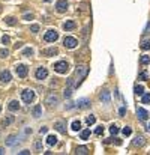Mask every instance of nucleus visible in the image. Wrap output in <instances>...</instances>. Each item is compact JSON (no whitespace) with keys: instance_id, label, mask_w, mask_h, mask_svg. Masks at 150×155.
<instances>
[{"instance_id":"28","label":"nucleus","mask_w":150,"mask_h":155,"mask_svg":"<svg viewBox=\"0 0 150 155\" xmlns=\"http://www.w3.org/2000/svg\"><path fill=\"white\" fill-rule=\"evenodd\" d=\"M32 54H33V48H24L23 50V56H26V57H30V56H32Z\"/></svg>"},{"instance_id":"35","label":"nucleus","mask_w":150,"mask_h":155,"mask_svg":"<svg viewBox=\"0 0 150 155\" xmlns=\"http://www.w3.org/2000/svg\"><path fill=\"white\" fill-rule=\"evenodd\" d=\"M8 56H9V50H8V48L0 50V57H8Z\"/></svg>"},{"instance_id":"8","label":"nucleus","mask_w":150,"mask_h":155,"mask_svg":"<svg viewBox=\"0 0 150 155\" xmlns=\"http://www.w3.org/2000/svg\"><path fill=\"white\" fill-rule=\"evenodd\" d=\"M68 6H69V3H68L66 0H59V2L56 3V8H57L59 12H66L68 11Z\"/></svg>"},{"instance_id":"45","label":"nucleus","mask_w":150,"mask_h":155,"mask_svg":"<svg viewBox=\"0 0 150 155\" xmlns=\"http://www.w3.org/2000/svg\"><path fill=\"white\" fill-rule=\"evenodd\" d=\"M20 154H21V155H29V154H30V151L24 149V151H21V152H20Z\"/></svg>"},{"instance_id":"6","label":"nucleus","mask_w":150,"mask_h":155,"mask_svg":"<svg viewBox=\"0 0 150 155\" xmlns=\"http://www.w3.org/2000/svg\"><path fill=\"white\" fill-rule=\"evenodd\" d=\"M27 66L26 65H23V63H18L17 66H15V72H17V75L18 77H21V78H24L26 75H27Z\"/></svg>"},{"instance_id":"24","label":"nucleus","mask_w":150,"mask_h":155,"mask_svg":"<svg viewBox=\"0 0 150 155\" xmlns=\"http://www.w3.org/2000/svg\"><path fill=\"white\" fill-rule=\"evenodd\" d=\"M71 128L74 130V131H80V130H81V122H80V120H74Z\"/></svg>"},{"instance_id":"27","label":"nucleus","mask_w":150,"mask_h":155,"mask_svg":"<svg viewBox=\"0 0 150 155\" xmlns=\"http://www.w3.org/2000/svg\"><path fill=\"white\" fill-rule=\"evenodd\" d=\"M96 122V118L95 116H93V114H90V116H87V118H86V124H87V125H93V124H95Z\"/></svg>"},{"instance_id":"41","label":"nucleus","mask_w":150,"mask_h":155,"mask_svg":"<svg viewBox=\"0 0 150 155\" xmlns=\"http://www.w3.org/2000/svg\"><path fill=\"white\" fill-rule=\"evenodd\" d=\"M35 149L36 151H41L42 149V142H36V143H35Z\"/></svg>"},{"instance_id":"46","label":"nucleus","mask_w":150,"mask_h":155,"mask_svg":"<svg viewBox=\"0 0 150 155\" xmlns=\"http://www.w3.org/2000/svg\"><path fill=\"white\" fill-rule=\"evenodd\" d=\"M21 45H23V42H17V44H15V48L18 50V48L21 47Z\"/></svg>"},{"instance_id":"31","label":"nucleus","mask_w":150,"mask_h":155,"mask_svg":"<svg viewBox=\"0 0 150 155\" xmlns=\"http://www.w3.org/2000/svg\"><path fill=\"white\" fill-rule=\"evenodd\" d=\"M140 62H141V65H147V63H150V57L149 56H141Z\"/></svg>"},{"instance_id":"30","label":"nucleus","mask_w":150,"mask_h":155,"mask_svg":"<svg viewBox=\"0 0 150 155\" xmlns=\"http://www.w3.org/2000/svg\"><path fill=\"white\" fill-rule=\"evenodd\" d=\"M122 132H123V136H126V137H128V136H131V134H132L131 126H125V128L122 130Z\"/></svg>"},{"instance_id":"17","label":"nucleus","mask_w":150,"mask_h":155,"mask_svg":"<svg viewBox=\"0 0 150 155\" xmlns=\"http://www.w3.org/2000/svg\"><path fill=\"white\" fill-rule=\"evenodd\" d=\"M77 27V24H75V21H72V20H68L65 24H63V29L66 30V32H69V30H74Z\"/></svg>"},{"instance_id":"16","label":"nucleus","mask_w":150,"mask_h":155,"mask_svg":"<svg viewBox=\"0 0 150 155\" xmlns=\"http://www.w3.org/2000/svg\"><path fill=\"white\" fill-rule=\"evenodd\" d=\"M89 106H90V99H87V98H81V99L77 101V107H80V108H86Z\"/></svg>"},{"instance_id":"33","label":"nucleus","mask_w":150,"mask_h":155,"mask_svg":"<svg viewBox=\"0 0 150 155\" xmlns=\"http://www.w3.org/2000/svg\"><path fill=\"white\" fill-rule=\"evenodd\" d=\"M138 78H140V80H147V78H149V74H147L146 71H141L140 75H138Z\"/></svg>"},{"instance_id":"43","label":"nucleus","mask_w":150,"mask_h":155,"mask_svg":"<svg viewBox=\"0 0 150 155\" xmlns=\"http://www.w3.org/2000/svg\"><path fill=\"white\" fill-rule=\"evenodd\" d=\"M47 131H48V128H47V126H42L41 130H39V132H41V134H47Z\"/></svg>"},{"instance_id":"13","label":"nucleus","mask_w":150,"mask_h":155,"mask_svg":"<svg viewBox=\"0 0 150 155\" xmlns=\"http://www.w3.org/2000/svg\"><path fill=\"white\" fill-rule=\"evenodd\" d=\"M137 116L141 120H147V118H149V112L144 110V108H141V107H138L137 108Z\"/></svg>"},{"instance_id":"12","label":"nucleus","mask_w":150,"mask_h":155,"mask_svg":"<svg viewBox=\"0 0 150 155\" xmlns=\"http://www.w3.org/2000/svg\"><path fill=\"white\" fill-rule=\"evenodd\" d=\"M45 102H47L48 106H56V104H59V98L54 95V93H50V95L47 96Z\"/></svg>"},{"instance_id":"3","label":"nucleus","mask_w":150,"mask_h":155,"mask_svg":"<svg viewBox=\"0 0 150 155\" xmlns=\"http://www.w3.org/2000/svg\"><path fill=\"white\" fill-rule=\"evenodd\" d=\"M21 98H23L24 102L30 104V102L35 99V92H33L32 89H24L23 92H21Z\"/></svg>"},{"instance_id":"21","label":"nucleus","mask_w":150,"mask_h":155,"mask_svg":"<svg viewBox=\"0 0 150 155\" xmlns=\"http://www.w3.org/2000/svg\"><path fill=\"white\" fill-rule=\"evenodd\" d=\"M89 137H90V128L83 130V131H81V134H80V139H81V140H87Z\"/></svg>"},{"instance_id":"48","label":"nucleus","mask_w":150,"mask_h":155,"mask_svg":"<svg viewBox=\"0 0 150 155\" xmlns=\"http://www.w3.org/2000/svg\"><path fill=\"white\" fill-rule=\"evenodd\" d=\"M147 130H149V131H150V124H149V128H147Z\"/></svg>"},{"instance_id":"10","label":"nucleus","mask_w":150,"mask_h":155,"mask_svg":"<svg viewBox=\"0 0 150 155\" xmlns=\"http://www.w3.org/2000/svg\"><path fill=\"white\" fill-rule=\"evenodd\" d=\"M17 143H18V136H17V134H11V136H8V139H6V145H8V146L14 148Z\"/></svg>"},{"instance_id":"9","label":"nucleus","mask_w":150,"mask_h":155,"mask_svg":"<svg viewBox=\"0 0 150 155\" xmlns=\"http://www.w3.org/2000/svg\"><path fill=\"white\" fill-rule=\"evenodd\" d=\"M99 99H101L104 104H110V101H111V95H110V92H108V90H102L101 95H99Z\"/></svg>"},{"instance_id":"25","label":"nucleus","mask_w":150,"mask_h":155,"mask_svg":"<svg viewBox=\"0 0 150 155\" xmlns=\"http://www.w3.org/2000/svg\"><path fill=\"white\" fill-rule=\"evenodd\" d=\"M5 23L9 24V26H15V24H17V18H15V17H6L5 18Z\"/></svg>"},{"instance_id":"18","label":"nucleus","mask_w":150,"mask_h":155,"mask_svg":"<svg viewBox=\"0 0 150 155\" xmlns=\"http://www.w3.org/2000/svg\"><path fill=\"white\" fill-rule=\"evenodd\" d=\"M32 114H33L35 118H41V116H42V107L39 106V104L33 107V110H32Z\"/></svg>"},{"instance_id":"40","label":"nucleus","mask_w":150,"mask_h":155,"mask_svg":"<svg viewBox=\"0 0 150 155\" xmlns=\"http://www.w3.org/2000/svg\"><path fill=\"white\" fill-rule=\"evenodd\" d=\"M30 30H32L33 33H38V32H39V26H38V24H33V26L30 27Z\"/></svg>"},{"instance_id":"32","label":"nucleus","mask_w":150,"mask_h":155,"mask_svg":"<svg viewBox=\"0 0 150 155\" xmlns=\"http://www.w3.org/2000/svg\"><path fill=\"white\" fill-rule=\"evenodd\" d=\"M141 102H143V104H150V93H146V95H143V99H141Z\"/></svg>"},{"instance_id":"26","label":"nucleus","mask_w":150,"mask_h":155,"mask_svg":"<svg viewBox=\"0 0 150 155\" xmlns=\"http://www.w3.org/2000/svg\"><path fill=\"white\" fill-rule=\"evenodd\" d=\"M77 154L86 155V154H89V149H87L86 146H78V148H77Z\"/></svg>"},{"instance_id":"47","label":"nucleus","mask_w":150,"mask_h":155,"mask_svg":"<svg viewBox=\"0 0 150 155\" xmlns=\"http://www.w3.org/2000/svg\"><path fill=\"white\" fill-rule=\"evenodd\" d=\"M5 154V148H0V155H3Z\"/></svg>"},{"instance_id":"14","label":"nucleus","mask_w":150,"mask_h":155,"mask_svg":"<svg viewBox=\"0 0 150 155\" xmlns=\"http://www.w3.org/2000/svg\"><path fill=\"white\" fill-rule=\"evenodd\" d=\"M11 72L8 71V69H6V71H2V74H0V80H2V83H9V81H11Z\"/></svg>"},{"instance_id":"20","label":"nucleus","mask_w":150,"mask_h":155,"mask_svg":"<svg viewBox=\"0 0 150 155\" xmlns=\"http://www.w3.org/2000/svg\"><path fill=\"white\" fill-rule=\"evenodd\" d=\"M144 143H146V142H144L143 136H137V137H135V140H134V146H138V148H140V146H143Z\"/></svg>"},{"instance_id":"19","label":"nucleus","mask_w":150,"mask_h":155,"mask_svg":"<svg viewBox=\"0 0 150 155\" xmlns=\"http://www.w3.org/2000/svg\"><path fill=\"white\" fill-rule=\"evenodd\" d=\"M8 107H9V110H11V112H17V110H20V102L14 99V101L9 102V106H8Z\"/></svg>"},{"instance_id":"11","label":"nucleus","mask_w":150,"mask_h":155,"mask_svg":"<svg viewBox=\"0 0 150 155\" xmlns=\"http://www.w3.org/2000/svg\"><path fill=\"white\" fill-rule=\"evenodd\" d=\"M54 128L57 130L59 132H62V134H65L66 132V125L63 120H57V122H54Z\"/></svg>"},{"instance_id":"44","label":"nucleus","mask_w":150,"mask_h":155,"mask_svg":"<svg viewBox=\"0 0 150 155\" xmlns=\"http://www.w3.org/2000/svg\"><path fill=\"white\" fill-rule=\"evenodd\" d=\"M125 113H126V108H125V107H122V108L119 110V114H120V116H123Z\"/></svg>"},{"instance_id":"4","label":"nucleus","mask_w":150,"mask_h":155,"mask_svg":"<svg viewBox=\"0 0 150 155\" xmlns=\"http://www.w3.org/2000/svg\"><path fill=\"white\" fill-rule=\"evenodd\" d=\"M59 39V33L56 32L54 29H50L47 30V33H45V36H44V41L45 42H54Z\"/></svg>"},{"instance_id":"38","label":"nucleus","mask_w":150,"mask_h":155,"mask_svg":"<svg viewBox=\"0 0 150 155\" xmlns=\"http://www.w3.org/2000/svg\"><path fill=\"white\" fill-rule=\"evenodd\" d=\"M9 42H11V38H9L8 35H5L3 38H2V44H5L6 45V44H9Z\"/></svg>"},{"instance_id":"42","label":"nucleus","mask_w":150,"mask_h":155,"mask_svg":"<svg viewBox=\"0 0 150 155\" xmlns=\"http://www.w3.org/2000/svg\"><path fill=\"white\" fill-rule=\"evenodd\" d=\"M32 18H33V15H32V14H26V15L23 17V20H26V21H30Z\"/></svg>"},{"instance_id":"39","label":"nucleus","mask_w":150,"mask_h":155,"mask_svg":"<svg viewBox=\"0 0 150 155\" xmlns=\"http://www.w3.org/2000/svg\"><path fill=\"white\" fill-rule=\"evenodd\" d=\"M102 132H104V126H98V128H96V130H95V134H96V136H101V134H102Z\"/></svg>"},{"instance_id":"5","label":"nucleus","mask_w":150,"mask_h":155,"mask_svg":"<svg viewBox=\"0 0 150 155\" xmlns=\"http://www.w3.org/2000/svg\"><path fill=\"white\" fill-rule=\"evenodd\" d=\"M63 45H65L66 48H75L78 45V41L75 39V38H72V36H65Z\"/></svg>"},{"instance_id":"34","label":"nucleus","mask_w":150,"mask_h":155,"mask_svg":"<svg viewBox=\"0 0 150 155\" xmlns=\"http://www.w3.org/2000/svg\"><path fill=\"white\" fill-rule=\"evenodd\" d=\"M135 93H137V95H143L144 93V87L143 86H135Z\"/></svg>"},{"instance_id":"15","label":"nucleus","mask_w":150,"mask_h":155,"mask_svg":"<svg viewBox=\"0 0 150 155\" xmlns=\"http://www.w3.org/2000/svg\"><path fill=\"white\" fill-rule=\"evenodd\" d=\"M14 120H15V118H14V116H8V118H5V119L0 122V126H2V128H5V126H9L11 124H14Z\"/></svg>"},{"instance_id":"22","label":"nucleus","mask_w":150,"mask_h":155,"mask_svg":"<svg viewBox=\"0 0 150 155\" xmlns=\"http://www.w3.org/2000/svg\"><path fill=\"white\" fill-rule=\"evenodd\" d=\"M47 143L50 145V146L57 145V137H56V136H48V137H47Z\"/></svg>"},{"instance_id":"23","label":"nucleus","mask_w":150,"mask_h":155,"mask_svg":"<svg viewBox=\"0 0 150 155\" xmlns=\"http://www.w3.org/2000/svg\"><path fill=\"white\" fill-rule=\"evenodd\" d=\"M42 53L44 56H54V54H57V48H48V50H44Z\"/></svg>"},{"instance_id":"29","label":"nucleus","mask_w":150,"mask_h":155,"mask_svg":"<svg viewBox=\"0 0 150 155\" xmlns=\"http://www.w3.org/2000/svg\"><path fill=\"white\" fill-rule=\"evenodd\" d=\"M141 48L143 50H150V39H146V41L141 42Z\"/></svg>"},{"instance_id":"49","label":"nucleus","mask_w":150,"mask_h":155,"mask_svg":"<svg viewBox=\"0 0 150 155\" xmlns=\"http://www.w3.org/2000/svg\"><path fill=\"white\" fill-rule=\"evenodd\" d=\"M0 110H2V107H0Z\"/></svg>"},{"instance_id":"37","label":"nucleus","mask_w":150,"mask_h":155,"mask_svg":"<svg viewBox=\"0 0 150 155\" xmlns=\"http://www.w3.org/2000/svg\"><path fill=\"white\" fill-rule=\"evenodd\" d=\"M63 95H65V98H71V95H72V89H71V87H68V89H65V92H63Z\"/></svg>"},{"instance_id":"7","label":"nucleus","mask_w":150,"mask_h":155,"mask_svg":"<svg viewBox=\"0 0 150 155\" xmlns=\"http://www.w3.org/2000/svg\"><path fill=\"white\" fill-rule=\"evenodd\" d=\"M35 75H36V78L38 80H45V78L48 77V71H47V68H38L36 69V72H35Z\"/></svg>"},{"instance_id":"1","label":"nucleus","mask_w":150,"mask_h":155,"mask_svg":"<svg viewBox=\"0 0 150 155\" xmlns=\"http://www.w3.org/2000/svg\"><path fill=\"white\" fill-rule=\"evenodd\" d=\"M87 72H89V68L87 66H78L75 74H77V81H75V86H80L81 81H83V78L87 75Z\"/></svg>"},{"instance_id":"36","label":"nucleus","mask_w":150,"mask_h":155,"mask_svg":"<svg viewBox=\"0 0 150 155\" xmlns=\"http://www.w3.org/2000/svg\"><path fill=\"white\" fill-rule=\"evenodd\" d=\"M110 132H111L113 136H116V134L119 132V128H117L116 125H111V126H110Z\"/></svg>"},{"instance_id":"2","label":"nucleus","mask_w":150,"mask_h":155,"mask_svg":"<svg viewBox=\"0 0 150 155\" xmlns=\"http://www.w3.org/2000/svg\"><path fill=\"white\" fill-rule=\"evenodd\" d=\"M54 71L59 72V74H66L68 69H69V63L66 62V60H60V62H56L54 63Z\"/></svg>"}]
</instances>
